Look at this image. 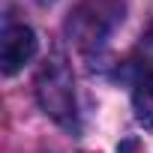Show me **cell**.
Returning <instances> with one entry per match:
<instances>
[{"mask_svg": "<svg viewBox=\"0 0 153 153\" xmlns=\"http://www.w3.org/2000/svg\"><path fill=\"white\" fill-rule=\"evenodd\" d=\"M36 99L42 111L60 123L63 129H78V102H75V81L63 57L45 60V66L36 75Z\"/></svg>", "mask_w": 153, "mask_h": 153, "instance_id": "cell-1", "label": "cell"}, {"mask_svg": "<svg viewBox=\"0 0 153 153\" xmlns=\"http://www.w3.org/2000/svg\"><path fill=\"white\" fill-rule=\"evenodd\" d=\"M36 48H39L36 33L27 24L6 21L3 36H0V69H3V75H15L24 63H30Z\"/></svg>", "mask_w": 153, "mask_h": 153, "instance_id": "cell-3", "label": "cell"}, {"mask_svg": "<svg viewBox=\"0 0 153 153\" xmlns=\"http://www.w3.org/2000/svg\"><path fill=\"white\" fill-rule=\"evenodd\" d=\"M39 3H51V0H39Z\"/></svg>", "mask_w": 153, "mask_h": 153, "instance_id": "cell-5", "label": "cell"}, {"mask_svg": "<svg viewBox=\"0 0 153 153\" xmlns=\"http://www.w3.org/2000/svg\"><path fill=\"white\" fill-rule=\"evenodd\" d=\"M132 111L144 129H153V66L144 69L132 90Z\"/></svg>", "mask_w": 153, "mask_h": 153, "instance_id": "cell-4", "label": "cell"}, {"mask_svg": "<svg viewBox=\"0 0 153 153\" xmlns=\"http://www.w3.org/2000/svg\"><path fill=\"white\" fill-rule=\"evenodd\" d=\"M123 12H126L123 0H78V6L66 18V33L84 51L99 48L117 30V24L123 21Z\"/></svg>", "mask_w": 153, "mask_h": 153, "instance_id": "cell-2", "label": "cell"}]
</instances>
